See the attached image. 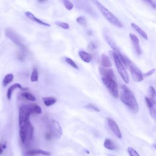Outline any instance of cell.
Wrapping results in <instances>:
<instances>
[{
	"label": "cell",
	"mask_w": 156,
	"mask_h": 156,
	"mask_svg": "<svg viewBox=\"0 0 156 156\" xmlns=\"http://www.w3.org/2000/svg\"><path fill=\"white\" fill-rule=\"evenodd\" d=\"M13 77H14V76L13 74L12 73L7 74L4 76V79L3 80V85H4V86H6V85L11 83L13 80Z\"/></svg>",
	"instance_id": "cell-23"
},
{
	"label": "cell",
	"mask_w": 156,
	"mask_h": 156,
	"mask_svg": "<svg viewBox=\"0 0 156 156\" xmlns=\"http://www.w3.org/2000/svg\"><path fill=\"white\" fill-rule=\"evenodd\" d=\"M152 146H153V147H154V149L156 150V142H155V143H153V144H152Z\"/></svg>",
	"instance_id": "cell-40"
},
{
	"label": "cell",
	"mask_w": 156,
	"mask_h": 156,
	"mask_svg": "<svg viewBox=\"0 0 156 156\" xmlns=\"http://www.w3.org/2000/svg\"><path fill=\"white\" fill-rule=\"evenodd\" d=\"M30 113L28 112L26 106H22L19 110V124L20 127L25 125L26 121L30 117Z\"/></svg>",
	"instance_id": "cell-9"
},
{
	"label": "cell",
	"mask_w": 156,
	"mask_h": 156,
	"mask_svg": "<svg viewBox=\"0 0 156 156\" xmlns=\"http://www.w3.org/2000/svg\"><path fill=\"white\" fill-rule=\"evenodd\" d=\"M146 3H147L148 5H150L152 8L155 9L156 8V3L154 1V0H143Z\"/></svg>",
	"instance_id": "cell-34"
},
{
	"label": "cell",
	"mask_w": 156,
	"mask_h": 156,
	"mask_svg": "<svg viewBox=\"0 0 156 156\" xmlns=\"http://www.w3.org/2000/svg\"><path fill=\"white\" fill-rule=\"evenodd\" d=\"M99 72L101 76H110V77H115L114 72L112 69L101 67L99 68Z\"/></svg>",
	"instance_id": "cell-16"
},
{
	"label": "cell",
	"mask_w": 156,
	"mask_h": 156,
	"mask_svg": "<svg viewBox=\"0 0 156 156\" xmlns=\"http://www.w3.org/2000/svg\"><path fill=\"white\" fill-rule=\"evenodd\" d=\"M6 148V145L5 143H0V155H1L3 152L4 150Z\"/></svg>",
	"instance_id": "cell-36"
},
{
	"label": "cell",
	"mask_w": 156,
	"mask_h": 156,
	"mask_svg": "<svg viewBox=\"0 0 156 156\" xmlns=\"http://www.w3.org/2000/svg\"><path fill=\"white\" fill-rule=\"evenodd\" d=\"M45 137H46V138L47 139V140H51V138L52 137V134L50 133V132L48 131V132H47V133L46 134Z\"/></svg>",
	"instance_id": "cell-38"
},
{
	"label": "cell",
	"mask_w": 156,
	"mask_h": 156,
	"mask_svg": "<svg viewBox=\"0 0 156 156\" xmlns=\"http://www.w3.org/2000/svg\"><path fill=\"white\" fill-rule=\"evenodd\" d=\"M129 37L130 40L132 43V46H133L134 49L137 54V56H140L142 54V49L141 47H140V43H139V39L138 37L133 34H129Z\"/></svg>",
	"instance_id": "cell-10"
},
{
	"label": "cell",
	"mask_w": 156,
	"mask_h": 156,
	"mask_svg": "<svg viewBox=\"0 0 156 156\" xmlns=\"http://www.w3.org/2000/svg\"><path fill=\"white\" fill-rule=\"evenodd\" d=\"M109 156H115V155H110Z\"/></svg>",
	"instance_id": "cell-41"
},
{
	"label": "cell",
	"mask_w": 156,
	"mask_h": 156,
	"mask_svg": "<svg viewBox=\"0 0 156 156\" xmlns=\"http://www.w3.org/2000/svg\"><path fill=\"white\" fill-rule=\"evenodd\" d=\"M91 1L95 4V5L98 7L101 13L103 15L104 18L110 23L111 24L116 27L123 28L122 23L118 19V18H116L110 11L107 9L106 7H105L98 0H91Z\"/></svg>",
	"instance_id": "cell-2"
},
{
	"label": "cell",
	"mask_w": 156,
	"mask_h": 156,
	"mask_svg": "<svg viewBox=\"0 0 156 156\" xmlns=\"http://www.w3.org/2000/svg\"><path fill=\"white\" fill-rule=\"evenodd\" d=\"M149 95L150 98L152 101L154 105H156V91L153 87H150L149 88Z\"/></svg>",
	"instance_id": "cell-24"
},
{
	"label": "cell",
	"mask_w": 156,
	"mask_h": 156,
	"mask_svg": "<svg viewBox=\"0 0 156 156\" xmlns=\"http://www.w3.org/2000/svg\"><path fill=\"white\" fill-rule=\"evenodd\" d=\"M104 146L108 150H115L116 148V146L111 139L106 138L104 142Z\"/></svg>",
	"instance_id": "cell-22"
},
{
	"label": "cell",
	"mask_w": 156,
	"mask_h": 156,
	"mask_svg": "<svg viewBox=\"0 0 156 156\" xmlns=\"http://www.w3.org/2000/svg\"><path fill=\"white\" fill-rule=\"evenodd\" d=\"M155 69L154 68H153V69L150 70V71H148L146 73L144 74L143 76H146V77L150 76H151V75H152V74H154V73L155 72Z\"/></svg>",
	"instance_id": "cell-37"
},
{
	"label": "cell",
	"mask_w": 156,
	"mask_h": 156,
	"mask_svg": "<svg viewBox=\"0 0 156 156\" xmlns=\"http://www.w3.org/2000/svg\"><path fill=\"white\" fill-rule=\"evenodd\" d=\"M120 98L121 102L134 113H138L139 106L133 93L125 85L120 86Z\"/></svg>",
	"instance_id": "cell-1"
},
{
	"label": "cell",
	"mask_w": 156,
	"mask_h": 156,
	"mask_svg": "<svg viewBox=\"0 0 156 156\" xmlns=\"http://www.w3.org/2000/svg\"><path fill=\"white\" fill-rule=\"evenodd\" d=\"M49 132L52 134L53 137L60 138L62 135V128L58 121L52 120L49 124Z\"/></svg>",
	"instance_id": "cell-7"
},
{
	"label": "cell",
	"mask_w": 156,
	"mask_h": 156,
	"mask_svg": "<svg viewBox=\"0 0 156 156\" xmlns=\"http://www.w3.org/2000/svg\"><path fill=\"white\" fill-rule=\"evenodd\" d=\"M20 137L21 142L22 143H25L27 141V133H26V129L25 125H23L20 127Z\"/></svg>",
	"instance_id": "cell-20"
},
{
	"label": "cell",
	"mask_w": 156,
	"mask_h": 156,
	"mask_svg": "<svg viewBox=\"0 0 156 156\" xmlns=\"http://www.w3.org/2000/svg\"><path fill=\"white\" fill-rule=\"evenodd\" d=\"M20 89V90H21L22 91H26V90H28L27 88H23L21 84H20L18 83H15V84H12V85H11V86L9 87L8 90H7V99H8L9 100L11 99V98H12L13 91L15 89Z\"/></svg>",
	"instance_id": "cell-11"
},
{
	"label": "cell",
	"mask_w": 156,
	"mask_h": 156,
	"mask_svg": "<svg viewBox=\"0 0 156 156\" xmlns=\"http://www.w3.org/2000/svg\"><path fill=\"white\" fill-rule=\"evenodd\" d=\"M38 79V70L36 68H34L33 72L30 75V81L31 82H37Z\"/></svg>",
	"instance_id": "cell-26"
},
{
	"label": "cell",
	"mask_w": 156,
	"mask_h": 156,
	"mask_svg": "<svg viewBox=\"0 0 156 156\" xmlns=\"http://www.w3.org/2000/svg\"><path fill=\"white\" fill-rule=\"evenodd\" d=\"M55 24L57 26L60 27L61 28H63L64 29H68L69 28V25L67 23L62 22V21H57L55 23Z\"/></svg>",
	"instance_id": "cell-31"
},
{
	"label": "cell",
	"mask_w": 156,
	"mask_h": 156,
	"mask_svg": "<svg viewBox=\"0 0 156 156\" xmlns=\"http://www.w3.org/2000/svg\"><path fill=\"white\" fill-rule=\"evenodd\" d=\"M21 96L24 97L25 99L30 101H35V96L31 94L30 93L28 92H23L21 93Z\"/></svg>",
	"instance_id": "cell-28"
},
{
	"label": "cell",
	"mask_w": 156,
	"mask_h": 156,
	"mask_svg": "<svg viewBox=\"0 0 156 156\" xmlns=\"http://www.w3.org/2000/svg\"><path fill=\"white\" fill-rule=\"evenodd\" d=\"M35 155H43L45 156H50L51 155V153L50 152L38 149L29 150L26 152V156H33Z\"/></svg>",
	"instance_id": "cell-14"
},
{
	"label": "cell",
	"mask_w": 156,
	"mask_h": 156,
	"mask_svg": "<svg viewBox=\"0 0 156 156\" xmlns=\"http://www.w3.org/2000/svg\"><path fill=\"white\" fill-rule=\"evenodd\" d=\"M65 60L69 65L72 67L73 68H74L76 69H79V67H78V65H77L76 62L73 59H72L71 58H69L67 57H65Z\"/></svg>",
	"instance_id": "cell-27"
},
{
	"label": "cell",
	"mask_w": 156,
	"mask_h": 156,
	"mask_svg": "<svg viewBox=\"0 0 156 156\" xmlns=\"http://www.w3.org/2000/svg\"><path fill=\"white\" fill-rule=\"evenodd\" d=\"M4 33L6 37L9 38L13 43L18 46L20 50V52L24 53L25 52L27 48L26 46L21 42V37L18 35V34H17L11 28L6 29Z\"/></svg>",
	"instance_id": "cell-5"
},
{
	"label": "cell",
	"mask_w": 156,
	"mask_h": 156,
	"mask_svg": "<svg viewBox=\"0 0 156 156\" xmlns=\"http://www.w3.org/2000/svg\"><path fill=\"white\" fill-rule=\"evenodd\" d=\"M131 26L134 28V29L140 35H141L144 39H145V40H147L148 39L147 35L146 34V33L145 32V31L140 28L138 26H137L136 24H135V23H131Z\"/></svg>",
	"instance_id": "cell-19"
},
{
	"label": "cell",
	"mask_w": 156,
	"mask_h": 156,
	"mask_svg": "<svg viewBox=\"0 0 156 156\" xmlns=\"http://www.w3.org/2000/svg\"><path fill=\"white\" fill-rule=\"evenodd\" d=\"M127 67L129 68L131 73L132 79L137 82H140L143 80V74L140 70L130 60L128 59L127 62Z\"/></svg>",
	"instance_id": "cell-6"
},
{
	"label": "cell",
	"mask_w": 156,
	"mask_h": 156,
	"mask_svg": "<svg viewBox=\"0 0 156 156\" xmlns=\"http://www.w3.org/2000/svg\"><path fill=\"white\" fill-rule=\"evenodd\" d=\"M106 121L108 128H110V129L113 132V134L117 138L121 139L122 138V134L118 124H117L116 121L111 118H107Z\"/></svg>",
	"instance_id": "cell-8"
},
{
	"label": "cell",
	"mask_w": 156,
	"mask_h": 156,
	"mask_svg": "<svg viewBox=\"0 0 156 156\" xmlns=\"http://www.w3.org/2000/svg\"><path fill=\"white\" fill-rule=\"evenodd\" d=\"M25 127L27 133V140H31L33 138L34 134V127L31 124L29 118L27 120L25 123Z\"/></svg>",
	"instance_id": "cell-13"
},
{
	"label": "cell",
	"mask_w": 156,
	"mask_h": 156,
	"mask_svg": "<svg viewBox=\"0 0 156 156\" xmlns=\"http://www.w3.org/2000/svg\"><path fill=\"white\" fill-rule=\"evenodd\" d=\"M109 53H110V55L112 57L115 62V64L116 65L117 71H118V73L121 76L123 80L126 84H129V77L128 73L126 71L125 67H124V64L122 63L121 61L118 57V56L116 55V54L114 51H110Z\"/></svg>",
	"instance_id": "cell-4"
},
{
	"label": "cell",
	"mask_w": 156,
	"mask_h": 156,
	"mask_svg": "<svg viewBox=\"0 0 156 156\" xmlns=\"http://www.w3.org/2000/svg\"><path fill=\"white\" fill-rule=\"evenodd\" d=\"M46 1H47V0H37V1H38V3H44V2Z\"/></svg>",
	"instance_id": "cell-39"
},
{
	"label": "cell",
	"mask_w": 156,
	"mask_h": 156,
	"mask_svg": "<svg viewBox=\"0 0 156 156\" xmlns=\"http://www.w3.org/2000/svg\"><path fill=\"white\" fill-rule=\"evenodd\" d=\"M62 1H63L65 7L68 11H72L73 9L74 5L69 0H62Z\"/></svg>",
	"instance_id": "cell-29"
},
{
	"label": "cell",
	"mask_w": 156,
	"mask_h": 156,
	"mask_svg": "<svg viewBox=\"0 0 156 156\" xmlns=\"http://www.w3.org/2000/svg\"><path fill=\"white\" fill-rule=\"evenodd\" d=\"M25 15H26V16L29 19H30V20H32V21L38 23V24H39V25H42V26H47V27H50L51 26V25H50L49 23H45V22L43 21L42 20H40L39 18H37L33 13H31L30 12H25Z\"/></svg>",
	"instance_id": "cell-12"
},
{
	"label": "cell",
	"mask_w": 156,
	"mask_h": 156,
	"mask_svg": "<svg viewBox=\"0 0 156 156\" xmlns=\"http://www.w3.org/2000/svg\"><path fill=\"white\" fill-rule=\"evenodd\" d=\"M79 56L80 58L84 62H86V63H90L93 59L92 55L91 54H90L86 51H83V50L79 51Z\"/></svg>",
	"instance_id": "cell-17"
},
{
	"label": "cell",
	"mask_w": 156,
	"mask_h": 156,
	"mask_svg": "<svg viewBox=\"0 0 156 156\" xmlns=\"http://www.w3.org/2000/svg\"><path fill=\"white\" fill-rule=\"evenodd\" d=\"M97 48H98V45L94 42H91L88 45V48L90 50H95L97 49Z\"/></svg>",
	"instance_id": "cell-35"
},
{
	"label": "cell",
	"mask_w": 156,
	"mask_h": 156,
	"mask_svg": "<svg viewBox=\"0 0 156 156\" xmlns=\"http://www.w3.org/2000/svg\"><path fill=\"white\" fill-rule=\"evenodd\" d=\"M42 100H43L44 104L47 107L51 106L57 102V99L55 98L52 97V96L44 97L42 98Z\"/></svg>",
	"instance_id": "cell-21"
},
{
	"label": "cell",
	"mask_w": 156,
	"mask_h": 156,
	"mask_svg": "<svg viewBox=\"0 0 156 156\" xmlns=\"http://www.w3.org/2000/svg\"><path fill=\"white\" fill-rule=\"evenodd\" d=\"M102 81L108 92L111 93V95L115 99L118 98L119 97V92L118 89V84L115 81V77L102 76Z\"/></svg>",
	"instance_id": "cell-3"
},
{
	"label": "cell",
	"mask_w": 156,
	"mask_h": 156,
	"mask_svg": "<svg viewBox=\"0 0 156 156\" xmlns=\"http://www.w3.org/2000/svg\"><path fill=\"white\" fill-rule=\"evenodd\" d=\"M85 108H87L88 109H90V110L94 111L97 112H100V109L98 107H96L95 105L92 104H87L86 106H85Z\"/></svg>",
	"instance_id": "cell-33"
},
{
	"label": "cell",
	"mask_w": 156,
	"mask_h": 156,
	"mask_svg": "<svg viewBox=\"0 0 156 156\" xmlns=\"http://www.w3.org/2000/svg\"><path fill=\"white\" fill-rule=\"evenodd\" d=\"M128 152L130 156H140L138 153L132 147H129L128 148Z\"/></svg>",
	"instance_id": "cell-32"
},
{
	"label": "cell",
	"mask_w": 156,
	"mask_h": 156,
	"mask_svg": "<svg viewBox=\"0 0 156 156\" xmlns=\"http://www.w3.org/2000/svg\"><path fill=\"white\" fill-rule=\"evenodd\" d=\"M27 109L30 114H41L42 113V108L36 104H30L26 106Z\"/></svg>",
	"instance_id": "cell-15"
},
{
	"label": "cell",
	"mask_w": 156,
	"mask_h": 156,
	"mask_svg": "<svg viewBox=\"0 0 156 156\" xmlns=\"http://www.w3.org/2000/svg\"><path fill=\"white\" fill-rule=\"evenodd\" d=\"M76 22L83 26H87V22L86 19L84 17H79L76 18Z\"/></svg>",
	"instance_id": "cell-30"
},
{
	"label": "cell",
	"mask_w": 156,
	"mask_h": 156,
	"mask_svg": "<svg viewBox=\"0 0 156 156\" xmlns=\"http://www.w3.org/2000/svg\"><path fill=\"white\" fill-rule=\"evenodd\" d=\"M101 64L102 65V67L105 68H110L112 65L111 59L104 54H103L102 55H101Z\"/></svg>",
	"instance_id": "cell-18"
},
{
	"label": "cell",
	"mask_w": 156,
	"mask_h": 156,
	"mask_svg": "<svg viewBox=\"0 0 156 156\" xmlns=\"http://www.w3.org/2000/svg\"><path fill=\"white\" fill-rule=\"evenodd\" d=\"M105 38H106V41L108 43V45H110L111 47L113 49V51H116L117 50H118V48H117L116 46V44L115 43V42L113 41V40L110 37H109L107 35H105Z\"/></svg>",
	"instance_id": "cell-25"
}]
</instances>
